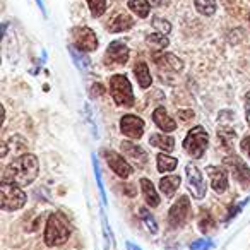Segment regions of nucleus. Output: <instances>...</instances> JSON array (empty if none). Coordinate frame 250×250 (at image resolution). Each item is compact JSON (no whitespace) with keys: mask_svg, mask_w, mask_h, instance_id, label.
I'll use <instances>...</instances> for the list:
<instances>
[{"mask_svg":"<svg viewBox=\"0 0 250 250\" xmlns=\"http://www.w3.org/2000/svg\"><path fill=\"white\" fill-rule=\"evenodd\" d=\"M38 173H40L38 158L31 153H24L16 158V160H12L5 167L2 180L11 182V184L19 185V187H28V185H31L36 180Z\"/></svg>","mask_w":250,"mask_h":250,"instance_id":"nucleus-1","label":"nucleus"},{"mask_svg":"<svg viewBox=\"0 0 250 250\" xmlns=\"http://www.w3.org/2000/svg\"><path fill=\"white\" fill-rule=\"evenodd\" d=\"M70 225L69 219L62 214V212H52L48 216V221L45 226V233H43V240H45L46 247H60L70 238Z\"/></svg>","mask_w":250,"mask_h":250,"instance_id":"nucleus-2","label":"nucleus"},{"mask_svg":"<svg viewBox=\"0 0 250 250\" xmlns=\"http://www.w3.org/2000/svg\"><path fill=\"white\" fill-rule=\"evenodd\" d=\"M108 89L113 98L115 104L124 108H130L136 103V98H134L132 84H130L129 77L125 74H115L108 81Z\"/></svg>","mask_w":250,"mask_h":250,"instance_id":"nucleus-3","label":"nucleus"},{"mask_svg":"<svg viewBox=\"0 0 250 250\" xmlns=\"http://www.w3.org/2000/svg\"><path fill=\"white\" fill-rule=\"evenodd\" d=\"M208 146H209V134L206 132V129L202 125L192 127L184 139V149L194 160H201L204 156Z\"/></svg>","mask_w":250,"mask_h":250,"instance_id":"nucleus-4","label":"nucleus"},{"mask_svg":"<svg viewBox=\"0 0 250 250\" xmlns=\"http://www.w3.org/2000/svg\"><path fill=\"white\" fill-rule=\"evenodd\" d=\"M28 195L22 192V188L16 184L2 180L0 184V204L4 211H19L24 208Z\"/></svg>","mask_w":250,"mask_h":250,"instance_id":"nucleus-5","label":"nucleus"},{"mask_svg":"<svg viewBox=\"0 0 250 250\" xmlns=\"http://www.w3.org/2000/svg\"><path fill=\"white\" fill-rule=\"evenodd\" d=\"M70 35H72L74 46L84 53L94 52V50H98V46H100L96 33L91 28H87V26H76V28H72Z\"/></svg>","mask_w":250,"mask_h":250,"instance_id":"nucleus-6","label":"nucleus"},{"mask_svg":"<svg viewBox=\"0 0 250 250\" xmlns=\"http://www.w3.org/2000/svg\"><path fill=\"white\" fill-rule=\"evenodd\" d=\"M185 175H187V187L190 190L192 197L197 199V201L204 199L206 194H208V184H206L204 175L201 173V170L195 165L188 163L185 167Z\"/></svg>","mask_w":250,"mask_h":250,"instance_id":"nucleus-7","label":"nucleus"},{"mask_svg":"<svg viewBox=\"0 0 250 250\" xmlns=\"http://www.w3.org/2000/svg\"><path fill=\"white\" fill-rule=\"evenodd\" d=\"M130 50L127 46V43L120 42V40H115L110 45L106 46V52H104V63L106 65H125L129 62Z\"/></svg>","mask_w":250,"mask_h":250,"instance_id":"nucleus-8","label":"nucleus"},{"mask_svg":"<svg viewBox=\"0 0 250 250\" xmlns=\"http://www.w3.org/2000/svg\"><path fill=\"white\" fill-rule=\"evenodd\" d=\"M223 163H225V167L229 168L233 178H235L240 185H243V187L250 185V168L247 167L245 161H243L242 158L236 156V154H233V153H229L228 156L223 160Z\"/></svg>","mask_w":250,"mask_h":250,"instance_id":"nucleus-9","label":"nucleus"},{"mask_svg":"<svg viewBox=\"0 0 250 250\" xmlns=\"http://www.w3.org/2000/svg\"><path fill=\"white\" fill-rule=\"evenodd\" d=\"M144 120L137 115H124L120 118V130L125 137L134 141H139L144 136Z\"/></svg>","mask_w":250,"mask_h":250,"instance_id":"nucleus-10","label":"nucleus"},{"mask_svg":"<svg viewBox=\"0 0 250 250\" xmlns=\"http://www.w3.org/2000/svg\"><path fill=\"white\" fill-rule=\"evenodd\" d=\"M188 212H190V199L188 195H182L178 197V201L173 202V206L170 208V212H168V223L173 228H178L185 223Z\"/></svg>","mask_w":250,"mask_h":250,"instance_id":"nucleus-11","label":"nucleus"},{"mask_svg":"<svg viewBox=\"0 0 250 250\" xmlns=\"http://www.w3.org/2000/svg\"><path fill=\"white\" fill-rule=\"evenodd\" d=\"M103 154H104V160H106L108 167L111 168V171H115L122 180H125V178H129L130 175H132V167H130L129 161L125 160L120 153H117V151H113V149H106Z\"/></svg>","mask_w":250,"mask_h":250,"instance_id":"nucleus-12","label":"nucleus"},{"mask_svg":"<svg viewBox=\"0 0 250 250\" xmlns=\"http://www.w3.org/2000/svg\"><path fill=\"white\" fill-rule=\"evenodd\" d=\"M206 173H208L209 180H211V187L216 194H225L228 190V173L225 168L211 165L206 168Z\"/></svg>","mask_w":250,"mask_h":250,"instance_id":"nucleus-13","label":"nucleus"},{"mask_svg":"<svg viewBox=\"0 0 250 250\" xmlns=\"http://www.w3.org/2000/svg\"><path fill=\"white\" fill-rule=\"evenodd\" d=\"M153 62L156 63L160 69H167L171 70V72H180L184 69V62L178 59L177 55L173 53H168V52H156L153 55Z\"/></svg>","mask_w":250,"mask_h":250,"instance_id":"nucleus-14","label":"nucleus"},{"mask_svg":"<svg viewBox=\"0 0 250 250\" xmlns=\"http://www.w3.org/2000/svg\"><path fill=\"white\" fill-rule=\"evenodd\" d=\"M120 149H122V153H124L125 156L130 158L132 161H136L139 168L146 167L147 153L141 146H137L136 143H130V141H122V143H120Z\"/></svg>","mask_w":250,"mask_h":250,"instance_id":"nucleus-15","label":"nucleus"},{"mask_svg":"<svg viewBox=\"0 0 250 250\" xmlns=\"http://www.w3.org/2000/svg\"><path fill=\"white\" fill-rule=\"evenodd\" d=\"M153 122L160 127L161 130H163L165 134L177 130V122L168 115V111L165 106H158L156 110L153 111Z\"/></svg>","mask_w":250,"mask_h":250,"instance_id":"nucleus-16","label":"nucleus"},{"mask_svg":"<svg viewBox=\"0 0 250 250\" xmlns=\"http://www.w3.org/2000/svg\"><path fill=\"white\" fill-rule=\"evenodd\" d=\"M134 26V19L132 16H129L127 12H118L115 14V18L108 22V31L110 33H124L132 29Z\"/></svg>","mask_w":250,"mask_h":250,"instance_id":"nucleus-17","label":"nucleus"},{"mask_svg":"<svg viewBox=\"0 0 250 250\" xmlns=\"http://www.w3.org/2000/svg\"><path fill=\"white\" fill-rule=\"evenodd\" d=\"M139 185H141V190H143L146 204L149 206V208H158V206H160V195H158L156 187L153 185V182H151L149 178H141Z\"/></svg>","mask_w":250,"mask_h":250,"instance_id":"nucleus-18","label":"nucleus"},{"mask_svg":"<svg viewBox=\"0 0 250 250\" xmlns=\"http://www.w3.org/2000/svg\"><path fill=\"white\" fill-rule=\"evenodd\" d=\"M235 139H236V132L231 127H228V125L218 127V143L221 144L228 153H235Z\"/></svg>","mask_w":250,"mask_h":250,"instance_id":"nucleus-19","label":"nucleus"},{"mask_svg":"<svg viewBox=\"0 0 250 250\" xmlns=\"http://www.w3.org/2000/svg\"><path fill=\"white\" fill-rule=\"evenodd\" d=\"M134 76L137 79V84H139L143 89H147V87L153 84V77H151V70L147 67L146 62H137L134 65Z\"/></svg>","mask_w":250,"mask_h":250,"instance_id":"nucleus-20","label":"nucleus"},{"mask_svg":"<svg viewBox=\"0 0 250 250\" xmlns=\"http://www.w3.org/2000/svg\"><path fill=\"white\" fill-rule=\"evenodd\" d=\"M149 144L154 147H160L165 153H171L175 149V139L171 136H167V134H151L149 136Z\"/></svg>","mask_w":250,"mask_h":250,"instance_id":"nucleus-21","label":"nucleus"},{"mask_svg":"<svg viewBox=\"0 0 250 250\" xmlns=\"http://www.w3.org/2000/svg\"><path fill=\"white\" fill-rule=\"evenodd\" d=\"M182 184V178L178 175H167L160 180V190L161 194H165L167 197H173V194L178 190Z\"/></svg>","mask_w":250,"mask_h":250,"instance_id":"nucleus-22","label":"nucleus"},{"mask_svg":"<svg viewBox=\"0 0 250 250\" xmlns=\"http://www.w3.org/2000/svg\"><path fill=\"white\" fill-rule=\"evenodd\" d=\"M156 167L160 173H171V171L178 167V160L170 156V154L161 153V154H158V158H156Z\"/></svg>","mask_w":250,"mask_h":250,"instance_id":"nucleus-23","label":"nucleus"},{"mask_svg":"<svg viewBox=\"0 0 250 250\" xmlns=\"http://www.w3.org/2000/svg\"><path fill=\"white\" fill-rule=\"evenodd\" d=\"M146 43L151 48H156V50H160V52H163V50L170 45V40H168V36L163 35V33H151V35L146 36Z\"/></svg>","mask_w":250,"mask_h":250,"instance_id":"nucleus-24","label":"nucleus"},{"mask_svg":"<svg viewBox=\"0 0 250 250\" xmlns=\"http://www.w3.org/2000/svg\"><path fill=\"white\" fill-rule=\"evenodd\" d=\"M129 9L141 19H146L149 16L151 4L149 0H129Z\"/></svg>","mask_w":250,"mask_h":250,"instance_id":"nucleus-25","label":"nucleus"},{"mask_svg":"<svg viewBox=\"0 0 250 250\" xmlns=\"http://www.w3.org/2000/svg\"><path fill=\"white\" fill-rule=\"evenodd\" d=\"M69 52H70V55H72L74 62L77 63V67H79L81 70H84V72H89V70H91V62H89V59L84 55V52L77 50L76 46H69Z\"/></svg>","mask_w":250,"mask_h":250,"instance_id":"nucleus-26","label":"nucleus"},{"mask_svg":"<svg viewBox=\"0 0 250 250\" xmlns=\"http://www.w3.org/2000/svg\"><path fill=\"white\" fill-rule=\"evenodd\" d=\"M194 5L197 9L199 14L202 16H214L216 9H218V4H216V0H194Z\"/></svg>","mask_w":250,"mask_h":250,"instance_id":"nucleus-27","label":"nucleus"},{"mask_svg":"<svg viewBox=\"0 0 250 250\" xmlns=\"http://www.w3.org/2000/svg\"><path fill=\"white\" fill-rule=\"evenodd\" d=\"M214 219H212L211 212L206 211V209H202L201 214H199V229H201L202 233H208L211 228H214Z\"/></svg>","mask_w":250,"mask_h":250,"instance_id":"nucleus-28","label":"nucleus"},{"mask_svg":"<svg viewBox=\"0 0 250 250\" xmlns=\"http://www.w3.org/2000/svg\"><path fill=\"white\" fill-rule=\"evenodd\" d=\"M139 216H141V219L144 221V225H146V228L149 229L151 233H158V223H156V219H154V216L149 212V209L141 208L139 209Z\"/></svg>","mask_w":250,"mask_h":250,"instance_id":"nucleus-29","label":"nucleus"},{"mask_svg":"<svg viewBox=\"0 0 250 250\" xmlns=\"http://www.w3.org/2000/svg\"><path fill=\"white\" fill-rule=\"evenodd\" d=\"M87 2V7L91 11V16L94 19L96 18H101L106 11V0H86Z\"/></svg>","mask_w":250,"mask_h":250,"instance_id":"nucleus-30","label":"nucleus"},{"mask_svg":"<svg viewBox=\"0 0 250 250\" xmlns=\"http://www.w3.org/2000/svg\"><path fill=\"white\" fill-rule=\"evenodd\" d=\"M93 167H94V175H96V184L98 188H100V194H101V201L103 204H108V199H106V190H104V185H103V178H101V170H100V165L96 161V156H93Z\"/></svg>","mask_w":250,"mask_h":250,"instance_id":"nucleus-31","label":"nucleus"},{"mask_svg":"<svg viewBox=\"0 0 250 250\" xmlns=\"http://www.w3.org/2000/svg\"><path fill=\"white\" fill-rule=\"evenodd\" d=\"M153 28L158 29V33H163V35H170L171 33L170 21H167L165 18H154L153 19Z\"/></svg>","mask_w":250,"mask_h":250,"instance_id":"nucleus-32","label":"nucleus"},{"mask_svg":"<svg viewBox=\"0 0 250 250\" xmlns=\"http://www.w3.org/2000/svg\"><path fill=\"white\" fill-rule=\"evenodd\" d=\"M103 94H104L103 84H101V83H94V84H93V87H91V96L100 98V96H103Z\"/></svg>","mask_w":250,"mask_h":250,"instance_id":"nucleus-33","label":"nucleus"},{"mask_svg":"<svg viewBox=\"0 0 250 250\" xmlns=\"http://www.w3.org/2000/svg\"><path fill=\"white\" fill-rule=\"evenodd\" d=\"M177 115L182 122H188V120L194 118V111L192 110H180V111H177Z\"/></svg>","mask_w":250,"mask_h":250,"instance_id":"nucleus-34","label":"nucleus"},{"mask_svg":"<svg viewBox=\"0 0 250 250\" xmlns=\"http://www.w3.org/2000/svg\"><path fill=\"white\" fill-rule=\"evenodd\" d=\"M240 147H242L243 153H247V156H250V136H245L240 143Z\"/></svg>","mask_w":250,"mask_h":250,"instance_id":"nucleus-35","label":"nucleus"},{"mask_svg":"<svg viewBox=\"0 0 250 250\" xmlns=\"http://www.w3.org/2000/svg\"><path fill=\"white\" fill-rule=\"evenodd\" d=\"M245 118H247V124L250 125V93H247L245 96Z\"/></svg>","mask_w":250,"mask_h":250,"instance_id":"nucleus-36","label":"nucleus"},{"mask_svg":"<svg viewBox=\"0 0 250 250\" xmlns=\"http://www.w3.org/2000/svg\"><path fill=\"white\" fill-rule=\"evenodd\" d=\"M149 4L154 5V7H168L170 0H149Z\"/></svg>","mask_w":250,"mask_h":250,"instance_id":"nucleus-37","label":"nucleus"},{"mask_svg":"<svg viewBox=\"0 0 250 250\" xmlns=\"http://www.w3.org/2000/svg\"><path fill=\"white\" fill-rule=\"evenodd\" d=\"M127 250H141V247L134 245L132 242H127Z\"/></svg>","mask_w":250,"mask_h":250,"instance_id":"nucleus-38","label":"nucleus"},{"mask_svg":"<svg viewBox=\"0 0 250 250\" xmlns=\"http://www.w3.org/2000/svg\"><path fill=\"white\" fill-rule=\"evenodd\" d=\"M36 2H38V5L42 7V11H45V9H43V2H42V0H36Z\"/></svg>","mask_w":250,"mask_h":250,"instance_id":"nucleus-39","label":"nucleus"}]
</instances>
